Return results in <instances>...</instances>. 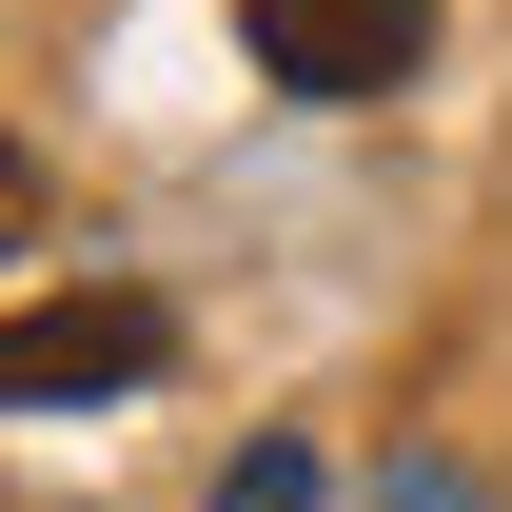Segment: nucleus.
Here are the masks:
<instances>
[{"label":"nucleus","instance_id":"f257e3e1","mask_svg":"<svg viewBox=\"0 0 512 512\" xmlns=\"http://www.w3.org/2000/svg\"><path fill=\"white\" fill-rule=\"evenodd\" d=\"M178 355V316L138 296V276H99V296H40V316H0V414H60V394H138Z\"/></svg>","mask_w":512,"mask_h":512},{"label":"nucleus","instance_id":"f03ea898","mask_svg":"<svg viewBox=\"0 0 512 512\" xmlns=\"http://www.w3.org/2000/svg\"><path fill=\"white\" fill-rule=\"evenodd\" d=\"M237 40L276 99H394L434 60V0H237Z\"/></svg>","mask_w":512,"mask_h":512},{"label":"nucleus","instance_id":"7ed1b4c3","mask_svg":"<svg viewBox=\"0 0 512 512\" xmlns=\"http://www.w3.org/2000/svg\"><path fill=\"white\" fill-rule=\"evenodd\" d=\"M296 493H316L296 453H237V473H217V512H296Z\"/></svg>","mask_w":512,"mask_h":512},{"label":"nucleus","instance_id":"20e7f679","mask_svg":"<svg viewBox=\"0 0 512 512\" xmlns=\"http://www.w3.org/2000/svg\"><path fill=\"white\" fill-rule=\"evenodd\" d=\"M0 256H40V158L0 138Z\"/></svg>","mask_w":512,"mask_h":512}]
</instances>
